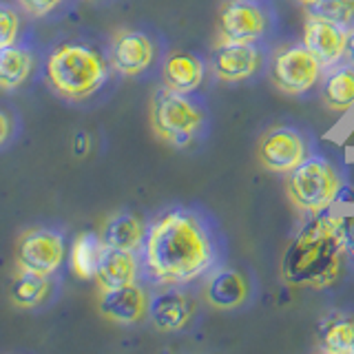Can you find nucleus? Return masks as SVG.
<instances>
[{"mask_svg": "<svg viewBox=\"0 0 354 354\" xmlns=\"http://www.w3.org/2000/svg\"><path fill=\"white\" fill-rule=\"evenodd\" d=\"M62 3L64 0H20V5L33 16H47L55 7H60Z\"/></svg>", "mask_w": 354, "mask_h": 354, "instance_id": "a878e982", "label": "nucleus"}, {"mask_svg": "<svg viewBox=\"0 0 354 354\" xmlns=\"http://www.w3.org/2000/svg\"><path fill=\"white\" fill-rule=\"evenodd\" d=\"M86 149H88V136L84 131H80V133H75V144H73V153L75 155H82L86 153Z\"/></svg>", "mask_w": 354, "mask_h": 354, "instance_id": "cd10ccee", "label": "nucleus"}, {"mask_svg": "<svg viewBox=\"0 0 354 354\" xmlns=\"http://www.w3.org/2000/svg\"><path fill=\"white\" fill-rule=\"evenodd\" d=\"M308 16L328 20L332 25L348 29L354 22V0H319V3L306 7Z\"/></svg>", "mask_w": 354, "mask_h": 354, "instance_id": "b1692460", "label": "nucleus"}, {"mask_svg": "<svg viewBox=\"0 0 354 354\" xmlns=\"http://www.w3.org/2000/svg\"><path fill=\"white\" fill-rule=\"evenodd\" d=\"M354 348V317H328L319 330V350L326 354H352Z\"/></svg>", "mask_w": 354, "mask_h": 354, "instance_id": "4be33fe9", "label": "nucleus"}, {"mask_svg": "<svg viewBox=\"0 0 354 354\" xmlns=\"http://www.w3.org/2000/svg\"><path fill=\"white\" fill-rule=\"evenodd\" d=\"M270 27V11L259 0H226L217 11L219 42H259Z\"/></svg>", "mask_w": 354, "mask_h": 354, "instance_id": "0eeeda50", "label": "nucleus"}, {"mask_svg": "<svg viewBox=\"0 0 354 354\" xmlns=\"http://www.w3.org/2000/svg\"><path fill=\"white\" fill-rule=\"evenodd\" d=\"M155 60V44L147 33L136 29H118L109 44L111 69L120 75L136 77L151 69Z\"/></svg>", "mask_w": 354, "mask_h": 354, "instance_id": "9b49d317", "label": "nucleus"}, {"mask_svg": "<svg viewBox=\"0 0 354 354\" xmlns=\"http://www.w3.org/2000/svg\"><path fill=\"white\" fill-rule=\"evenodd\" d=\"M197 297L184 286H162L149 297V321L160 332H182L197 317Z\"/></svg>", "mask_w": 354, "mask_h": 354, "instance_id": "9d476101", "label": "nucleus"}, {"mask_svg": "<svg viewBox=\"0 0 354 354\" xmlns=\"http://www.w3.org/2000/svg\"><path fill=\"white\" fill-rule=\"evenodd\" d=\"M206 64L193 53L173 51L162 64V82L177 93H193L204 82Z\"/></svg>", "mask_w": 354, "mask_h": 354, "instance_id": "dca6fc26", "label": "nucleus"}, {"mask_svg": "<svg viewBox=\"0 0 354 354\" xmlns=\"http://www.w3.org/2000/svg\"><path fill=\"white\" fill-rule=\"evenodd\" d=\"M321 100L330 111L346 113L354 106V66H337L332 69L321 88Z\"/></svg>", "mask_w": 354, "mask_h": 354, "instance_id": "aec40b11", "label": "nucleus"}, {"mask_svg": "<svg viewBox=\"0 0 354 354\" xmlns=\"http://www.w3.org/2000/svg\"><path fill=\"white\" fill-rule=\"evenodd\" d=\"M106 243L95 232H80L71 243V270L80 279H93Z\"/></svg>", "mask_w": 354, "mask_h": 354, "instance_id": "412c9836", "label": "nucleus"}, {"mask_svg": "<svg viewBox=\"0 0 354 354\" xmlns=\"http://www.w3.org/2000/svg\"><path fill=\"white\" fill-rule=\"evenodd\" d=\"M221 239L215 224L193 208H171L147 230L144 274L158 286H188L217 270Z\"/></svg>", "mask_w": 354, "mask_h": 354, "instance_id": "f257e3e1", "label": "nucleus"}, {"mask_svg": "<svg viewBox=\"0 0 354 354\" xmlns=\"http://www.w3.org/2000/svg\"><path fill=\"white\" fill-rule=\"evenodd\" d=\"M51 295V281L47 274H38V272H29V270H20L14 277V281L9 286V297L11 304L22 310H31L38 308L47 301V297Z\"/></svg>", "mask_w": 354, "mask_h": 354, "instance_id": "6ab92c4d", "label": "nucleus"}, {"mask_svg": "<svg viewBox=\"0 0 354 354\" xmlns=\"http://www.w3.org/2000/svg\"><path fill=\"white\" fill-rule=\"evenodd\" d=\"M308 158V142L292 127H274L257 142V160L266 171L288 175Z\"/></svg>", "mask_w": 354, "mask_h": 354, "instance_id": "1a4fd4ad", "label": "nucleus"}, {"mask_svg": "<svg viewBox=\"0 0 354 354\" xmlns=\"http://www.w3.org/2000/svg\"><path fill=\"white\" fill-rule=\"evenodd\" d=\"M346 42L348 29L308 16L304 25V44L324 66H335L341 58H346Z\"/></svg>", "mask_w": 354, "mask_h": 354, "instance_id": "4468645a", "label": "nucleus"}, {"mask_svg": "<svg viewBox=\"0 0 354 354\" xmlns=\"http://www.w3.org/2000/svg\"><path fill=\"white\" fill-rule=\"evenodd\" d=\"M155 138L175 149H188L206 129V113L191 93H177L169 86L155 88L149 106Z\"/></svg>", "mask_w": 354, "mask_h": 354, "instance_id": "20e7f679", "label": "nucleus"}, {"mask_svg": "<svg viewBox=\"0 0 354 354\" xmlns=\"http://www.w3.org/2000/svg\"><path fill=\"white\" fill-rule=\"evenodd\" d=\"M20 18L14 7L0 3V47H9L18 38Z\"/></svg>", "mask_w": 354, "mask_h": 354, "instance_id": "393cba45", "label": "nucleus"}, {"mask_svg": "<svg viewBox=\"0 0 354 354\" xmlns=\"http://www.w3.org/2000/svg\"><path fill=\"white\" fill-rule=\"evenodd\" d=\"M343 191V177L326 158L310 155L288 173L286 195L299 213L319 215L337 202Z\"/></svg>", "mask_w": 354, "mask_h": 354, "instance_id": "39448f33", "label": "nucleus"}, {"mask_svg": "<svg viewBox=\"0 0 354 354\" xmlns=\"http://www.w3.org/2000/svg\"><path fill=\"white\" fill-rule=\"evenodd\" d=\"M109 69L111 62L97 49L80 42H64L49 53L44 75L58 95L82 102L106 84Z\"/></svg>", "mask_w": 354, "mask_h": 354, "instance_id": "7ed1b4c3", "label": "nucleus"}, {"mask_svg": "<svg viewBox=\"0 0 354 354\" xmlns=\"http://www.w3.org/2000/svg\"><path fill=\"white\" fill-rule=\"evenodd\" d=\"M352 354H354V348H352Z\"/></svg>", "mask_w": 354, "mask_h": 354, "instance_id": "7c9ffc66", "label": "nucleus"}, {"mask_svg": "<svg viewBox=\"0 0 354 354\" xmlns=\"http://www.w3.org/2000/svg\"><path fill=\"white\" fill-rule=\"evenodd\" d=\"M324 64L306 44H292L274 51L270 62V80L286 95H304L321 80Z\"/></svg>", "mask_w": 354, "mask_h": 354, "instance_id": "423d86ee", "label": "nucleus"}, {"mask_svg": "<svg viewBox=\"0 0 354 354\" xmlns=\"http://www.w3.org/2000/svg\"><path fill=\"white\" fill-rule=\"evenodd\" d=\"M100 237L111 248L138 252L144 246V239H147V226L133 213H115L106 219Z\"/></svg>", "mask_w": 354, "mask_h": 354, "instance_id": "a211bd4d", "label": "nucleus"}, {"mask_svg": "<svg viewBox=\"0 0 354 354\" xmlns=\"http://www.w3.org/2000/svg\"><path fill=\"white\" fill-rule=\"evenodd\" d=\"M266 64L263 49L257 42H219L213 51V73L221 82H243L257 75Z\"/></svg>", "mask_w": 354, "mask_h": 354, "instance_id": "f8f14e48", "label": "nucleus"}, {"mask_svg": "<svg viewBox=\"0 0 354 354\" xmlns=\"http://www.w3.org/2000/svg\"><path fill=\"white\" fill-rule=\"evenodd\" d=\"M138 274H140V263L136 252L106 246L102 252V259L97 263L93 279L100 290H113V288L136 283Z\"/></svg>", "mask_w": 354, "mask_h": 354, "instance_id": "f3484780", "label": "nucleus"}, {"mask_svg": "<svg viewBox=\"0 0 354 354\" xmlns=\"http://www.w3.org/2000/svg\"><path fill=\"white\" fill-rule=\"evenodd\" d=\"M97 310L111 324L136 326L144 317H149V295L138 283L113 288V290H100Z\"/></svg>", "mask_w": 354, "mask_h": 354, "instance_id": "ddd939ff", "label": "nucleus"}, {"mask_svg": "<svg viewBox=\"0 0 354 354\" xmlns=\"http://www.w3.org/2000/svg\"><path fill=\"white\" fill-rule=\"evenodd\" d=\"M346 58L354 66V29L348 31V42H346Z\"/></svg>", "mask_w": 354, "mask_h": 354, "instance_id": "c85d7f7f", "label": "nucleus"}, {"mask_svg": "<svg viewBox=\"0 0 354 354\" xmlns=\"http://www.w3.org/2000/svg\"><path fill=\"white\" fill-rule=\"evenodd\" d=\"M11 133H14V122L9 120V115L5 111H0V147H5L9 142Z\"/></svg>", "mask_w": 354, "mask_h": 354, "instance_id": "bb28decb", "label": "nucleus"}, {"mask_svg": "<svg viewBox=\"0 0 354 354\" xmlns=\"http://www.w3.org/2000/svg\"><path fill=\"white\" fill-rule=\"evenodd\" d=\"M202 297L217 310H237L250 299V281L235 268L213 270L204 283Z\"/></svg>", "mask_w": 354, "mask_h": 354, "instance_id": "2eb2a0df", "label": "nucleus"}, {"mask_svg": "<svg viewBox=\"0 0 354 354\" xmlns=\"http://www.w3.org/2000/svg\"><path fill=\"white\" fill-rule=\"evenodd\" d=\"M350 250L346 219L315 215L290 241L281 259V279L290 286L324 290L341 279Z\"/></svg>", "mask_w": 354, "mask_h": 354, "instance_id": "f03ea898", "label": "nucleus"}, {"mask_svg": "<svg viewBox=\"0 0 354 354\" xmlns=\"http://www.w3.org/2000/svg\"><path fill=\"white\" fill-rule=\"evenodd\" d=\"M66 254V246L60 232L49 228L25 230L16 246V266L20 270L51 277L60 268Z\"/></svg>", "mask_w": 354, "mask_h": 354, "instance_id": "6e6552de", "label": "nucleus"}, {"mask_svg": "<svg viewBox=\"0 0 354 354\" xmlns=\"http://www.w3.org/2000/svg\"><path fill=\"white\" fill-rule=\"evenodd\" d=\"M299 5H304V7H310V5H315V3H319V0H297Z\"/></svg>", "mask_w": 354, "mask_h": 354, "instance_id": "c756f323", "label": "nucleus"}, {"mask_svg": "<svg viewBox=\"0 0 354 354\" xmlns=\"http://www.w3.org/2000/svg\"><path fill=\"white\" fill-rule=\"evenodd\" d=\"M33 69V55L18 47V44H9V47H0V88L3 91H14L22 82L27 80Z\"/></svg>", "mask_w": 354, "mask_h": 354, "instance_id": "5701e85b", "label": "nucleus"}]
</instances>
